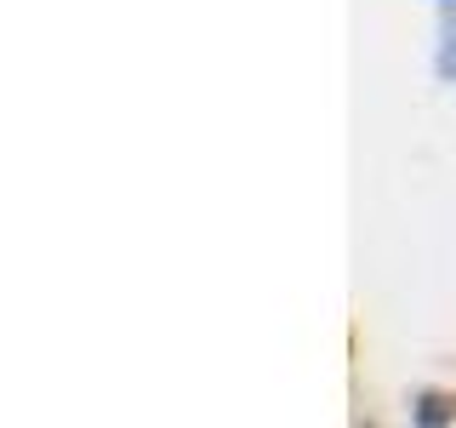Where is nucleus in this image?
<instances>
[{
  "label": "nucleus",
  "mask_w": 456,
  "mask_h": 428,
  "mask_svg": "<svg viewBox=\"0 0 456 428\" xmlns=\"http://www.w3.org/2000/svg\"><path fill=\"white\" fill-rule=\"evenodd\" d=\"M411 417H417V423H456V399L451 394H417Z\"/></svg>",
  "instance_id": "nucleus-1"
},
{
  "label": "nucleus",
  "mask_w": 456,
  "mask_h": 428,
  "mask_svg": "<svg viewBox=\"0 0 456 428\" xmlns=\"http://www.w3.org/2000/svg\"><path fill=\"white\" fill-rule=\"evenodd\" d=\"M434 75L456 86V23H445V35H439V52H434Z\"/></svg>",
  "instance_id": "nucleus-2"
},
{
  "label": "nucleus",
  "mask_w": 456,
  "mask_h": 428,
  "mask_svg": "<svg viewBox=\"0 0 456 428\" xmlns=\"http://www.w3.org/2000/svg\"><path fill=\"white\" fill-rule=\"evenodd\" d=\"M439 6H456V0H439Z\"/></svg>",
  "instance_id": "nucleus-3"
}]
</instances>
